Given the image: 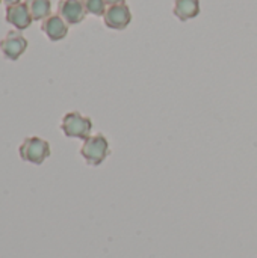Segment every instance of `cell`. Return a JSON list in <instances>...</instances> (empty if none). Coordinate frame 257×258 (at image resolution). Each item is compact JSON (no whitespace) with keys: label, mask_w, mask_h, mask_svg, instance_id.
Segmentation results:
<instances>
[{"label":"cell","mask_w":257,"mask_h":258,"mask_svg":"<svg viewBox=\"0 0 257 258\" xmlns=\"http://www.w3.org/2000/svg\"><path fill=\"white\" fill-rule=\"evenodd\" d=\"M109 153H111L109 141L101 133L89 136L86 141H83V145L80 148V156L89 166L101 165L109 156Z\"/></svg>","instance_id":"cell-1"},{"label":"cell","mask_w":257,"mask_h":258,"mask_svg":"<svg viewBox=\"0 0 257 258\" xmlns=\"http://www.w3.org/2000/svg\"><path fill=\"white\" fill-rule=\"evenodd\" d=\"M61 130L67 138L86 141L91 136L92 121H91V118L83 116L79 112H68L62 118Z\"/></svg>","instance_id":"cell-2"},{"label":"cell","mask_w":257,"mask_h":258,"mask_svg":"<svg viewBox=\"0 0 257 258\" xmlns=\"http://www.w3.org/2000/svg\"><path fill=\"white\" fill-rule=\"evenodd\" d=\"M50 144L36 136L26 138L18 148L20 159L32 165H42L44 160L50 157Z\"/></svg>","instance_id":"cell-3"},{"label":"cell","mask_w":257,"mask_h":258,"mask_svg":"<svg viewBox=\"0 0 257 258\" xmlns=\"http://www.w3.org/2000/svg\"><path fill=\"white\" fill-rule=\"evenodd\" d=\"M27 48V39L20 30H11L0 41V50L8 60H17Z\"/></svg>","instance_id":"cell-4"},{"label":"cell","mask_w":257,"mask_h":258,"mask_svg":"<svg viewBox=\"0 0 257 258\" xmlns=\"http://www.w3.org/2000/svg\"><path fill=\"white\" fill-rule=\"evenodd\" d=\"M105 18V24L109 29H115V30H123L126 29L130 21H132V12L129 9V6L126 3H120V5H114L109 6L103 15Z\"/></svg>","instance_id":"cell-5"},{"label":"cell","mask_w":257,"mask_h":258,"mask_svg":"<svg viewBox=\"0 0 257 258\" xmlns=\"http://www.w3.org/2000/svg\"><path fill=\"white\" fill-rule=\"evenodd\" d=\"M58 15L67 24H79L80 21H83L86 11L83 8L82 0H59Z\"/></svg>","instance_id":"cell-6"},{"label":"cell","mask_w":257,"mask_h":258,"mask_svg":"<svg viewBox=\"0 0 257 258\" xmlns=\"http://www.w3.org/2000/svg\"><path fill=\"white\" fill-rule=\"evenodd\" d=\"M6 21L18 30L27 29L32 24V15L29 12L26 2L6 6Z\"/></svg>","instance_id":"cell-7"},{"label":"cell","mask_w":257,"mask_h":258,"mask_svg":"<svg viewBox=\"0 0 257 258\" xmlns=\"http://www.w3.org/2000/svg\"><path fill=\"white\" fill-rule=\"evenodd\" d=\"M41 30L47 35L50 41H61L68 33V24L59 15H50L42 21Z\"/></svg>","instance_id":"cell-8"},{"label":"cell","mask_w":257,"mask_h":258,"mask_svg":"<svg viewBox=\"0 0 257 258\" xmlns=\"http://www.w3.org/2000/svg\"><path fill=\"white\" fill-rule=\"evenodd\" d=\"M174 15L180 21H188L200 14V0H174Z\"/></svg>","instance_id":"cell-9"},{"label":"cell","mask_w":257,"mask_h":258,"mask_svg":"<svg viewBox=\"0 0 257 258\" xmlns=\"http://www.w3.org/2000/svg\"><path fill=\"white\" fill-rule=\"evenodd\" d=\"M26 5L29 8V12L32 15V20L39 21L45 20L52 14V3L50 0H26Z\"/></svg>","instance_id":"cell-10"},{"label":"cell","mask_w":257,"mask_h":258,"mask_svg":"<svg viewBox=\"0 0 257 258\" xmlns=\"http://www.w3.org/2000/svg\"><path fill=\"white\" fill-rule=\"evenodd\" d=\"M83 8L86 11V14H92V15H105L106 12V2L105 0H82Z\"/></svg>","instance_id":"cell-11"},{"label":"cell","mask_w":257,"mask_h":258,"mask_svg":"<svg viewBox=\"0 0 257 258\" xmlns=\"http://www.w3.org/2000/svg\"><path fill=\"white\" fill-rule=\"evenodd\" d=\"M106 5L109 6H114V5H120V3H124V0H105Z\"/></svg>","instance_id":"cell-12"},{"label":"cell","mask_w":257,"mask_h":258,"mask_svg":"<svg viewBox=\"0 0 257 258\" xmlns=\"http://www.w3.org/2000/svg\"><path fill=\"white\" fill-rule=\"evenodd\" d=\"M5 3H6V6H9V5H15V3H20V0H3Z\"/></svg>","instance_id":"cell-13"},{"label":"cell","mask_w":257,"mask_h":258,"mask_svg":"<svg viewBox=\"0 0 257 258\" xmlns=\"http://www.w3.org/2000/svg\"><path fill=\"white\" fill-rule=\"evenodd\" d=\"M0 2H2V0H0Z\"/></svg>","instance_id":"cell-14"}]
</instances>
